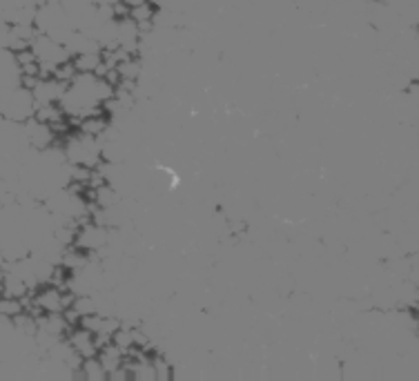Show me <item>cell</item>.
Listing matches in <instances>:
<instances>
[{
    "label": "cell",
    "instance_id": "7a4b0ae2",
    "mask_svg": "<svg viewBox=\"0 0 419 381\" xmlns=\"http://www.w3.org/2000/svg\"><path fill=\"white\" fill-rule=\"evenodd\" d=\"M74 377H83L87 381H103V379H107V370H105V365L101 363L99 357H87V359L80 361Z\"/></svg>",
    "mask_w": 419,
    "mask_h": 381
},
{
    "label": "cell",
    "instance_id": "6da1fadb",
    "mask_svg": "<svg viewBox=\"0 0 419 381\" xmlns=\"http://www.w3.org/2000/svg\"><path fill=\"white\" fill-rule=\"evenodd\" d=\"M107 236H109V232H107L105 225L87 219V221L78 223L72 246H76L78 250L87 252V254H94V252H99L107 243Z\"/></svg>",
    "mask_w": 419,
    "mask_h": 381
},
{
    "label": "cell",
    "instance_id": "3957f363",
    "mask_svg": "<svg viewBox=\"0 0 419 381\" xmlns=\"http://www.w3.org/2000/svg\"><path fill=\"white\" fill-rule=\"evenodd\" d=\"M119 3L125 7V9H134V7H138V5H143V3H147V0H119Z\"/></svg>",
    "mask_w": 419,
    "mask_h": 381
}]
</instances>
